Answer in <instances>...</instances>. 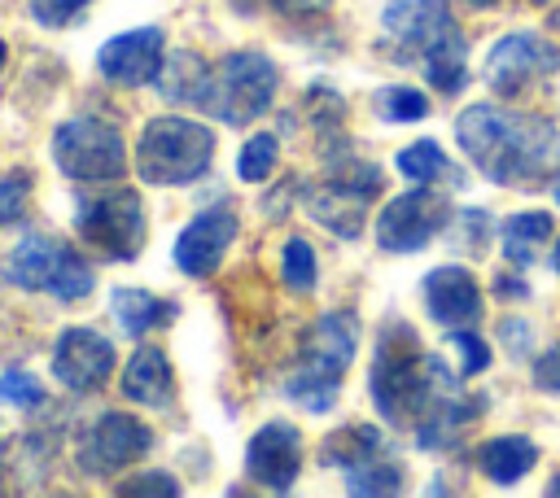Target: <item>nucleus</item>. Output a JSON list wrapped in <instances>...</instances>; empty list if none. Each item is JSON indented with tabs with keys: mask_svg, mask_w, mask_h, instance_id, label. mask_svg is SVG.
<instances>
[{
	"mask_svg": "<svg viewBox=\"0 0 560 498\" xmlns=\"http://www.w3.org/2000/svg\"><path fill=\"white\" fill-rule=\"evenodd\" d=\"M455 140L490 183L534 188L560 175V131L542 114L481 100L455 118Z\"/></svg>",
	"mask_w": 560,
	"mask_h": 498,
	"instance_id": "1",
	"label": "nucleus"
},
{
	"mask_svg": "<svg viewBox=\"0 0 560 498\" xmlns=\"http://www.w3.org/2000/svg\"><path fill=\"white\" fill-rule=\"evenodd\" d=\"M368 393L389 424H416L433 402L459 393V376L438 354L420 349L411 323H385L372 349Z\"/></svg>",
	"mask_w": 560,
	"mask_h": 498,
	"instance_id": "2",
	"label": "nucleus"
},
{
	"mask_svg": "<svg viewBox=\"0 0 560 498\" xmlns=\"http://www.w3.org/2000/svg\"><path fill=\"white\" fill-rule=\"evenodd\" d=\"M354 349H359V319L350 310L319 315L311 323V332L302 336L293 376L284 380L289 402L306 406L311 415H324L337 402V384H341L346 367L354 363Z\"/></svg>",
	"mask_w": 560,
	"mask_h": 498,
	"instance_id": "3",
	"label": "nucleus"
},
{
	"mask_svg": "<svg viewBox=\"0 0 560 498\" xmlns=\"http://www.w3.org/2000/svg\"><path fill=\"white\" fill-rule=\"evenodd\" d=\"M376 192H381V170L350 149H332L324 175L302 183V205L315 223L354 240L368 223V205L376 201Z\"/></svg>",
	"mask_w": 560,
	"mask_h": 498,
	"instance_id": "4",
	"label": "nucleus"
},
{
	"mask_svg": "<svg viewBox=\"0 0 560 498\" xmlns=\"http://www.w3.org/2000/svg\"><path fill=\"white\" fill-rule=\"evenodd\" d=\"M210 157H214V131L192 122V118L162 114V118H149L140 127L136 175L144 183H158V188L192 183L210 170Z\"/></svg>",
	"mask_w": 560,
	"mask_h": 498,
	"instance_id": "5",
	"label": "nucleus"
},
{
	"mask_svg": "<svg viewBox=\"0 0 560 498\" xmlns=\"http://www.w3.org/2000/svg\"><path fill=\"white\" fill-rule=\"evenodd\" d=\"M4 280L18 284L22 293H48L52 301H79L92 293V266L83 262V253L48 232H26L9 262H4Z\"/></svg>",
	"mask_w": 560,
	"mask_h": 498,
	"instance_id": "6",
	"label": "nucleus"
},
{
	"mask_svg": "<svg viewBox=\"0 0 560 498\" xmlns=\"http://www.w3.org/2000/svg\"><path fill=\"white\" fill-rule=\"evenodd\" d=\"M276 61L262 52H228L210 70V92H206V114L228 122V127H249L258 122L271 100H276Z\"/></svg>",
	"mask_w": 560,
	"mask_h": 498,
	"instance_id": "7",
	"label": "nucleus"
},
{
	"mask_svg": "<svg viewBox=\"0 0 560 498\" xmlns=\"http://www.w3.org/2000/svg\"><path fill=\"white\" fill-rule=\"evenodd\" d=\"M52 162L74 183H114L127 170L122 131L105 118H70L52 131Z\"/></svg>",
	"mask_w": 560,
	"mask_h": 498,
	"instance_id": "8",
	"label": "nucleus"
},
{
	"mask_svg": "<svg viewBox=\"0 0 560 498\" xmlns=\"http://www.w3.org/2000/svg\"><path fill=\"white\" fill-rule=\"evenodd\" d=\"M74 232L79 240L109 262H131L144 245V205L131 188L79 197L74 205Z\"/></svg>",
	"mask_w": 560,
	"mask_h": 498,
	"instance_id": "9",
	"label": "nucleus"
},
{
	"mask_svg": "<svg viewBox=\"0 0 560 498\" xmlns=\"http://www.w3.org/2000/svg\"><path fill=\"white\" fill-rule=\"evenodd\" d=\"M455 26L446 0H389L381 13V48L398 66H420L429 48H438Z\"/></svg>",
	"mask_w": 560,
	"mask_h": 498,
	"instance_id": "10",
	"label": "nucleus"
},
{
	"mask_svg": "<svg viewBox=\"0 0 560 498\" xmlns=\"http://www.w3.org/2000/svg\"><path fill=\"white\" fill-rule=\"evenodd\" d=\"M560 70V44H551L538 31L503 35L486 57V83L499 96H525L538 79H551Z\"/></svg>",
	"mask_w": 560,
	"mask_h": 498,
	"instance_id": "11",
	"label": "nucleus"
},
{
	"mask_svg": "<svg viewBox=\"0 0 560 498\" xmlns=\"http://www.w3.org/2000/svg\"><path fill=\"white\" fill-rule=\"evenodd\" d=\"M446 223H451V201L442 192H433V188L420 183V188L394 197L381 210V218H376V245L385 253H416L438 232H446Z\"/></svg>",
	"mask_w": 560,
	"mask_h": 498,
	"instance_id": "12",
	"label": "nucleus"
},
{
	"mask_svg": "<svg viewBox=\"0 0 560 498\" xmlns=\"http://www.w3.org/2000/svg\"><path fill=\"white\" fill-rule=\"evenodd\" d=\"M149 446H153L149 424H140L127 411H105L79 437V467L92 472V476H114L127 463H136L140 454H149Z\"/></svg>",
	"mask_w": 560,
	"mask_h": 498,
	"instance_id": "13",
	"label": "nucleus"
},
{
	"mask_svg": "<svg viewBox=\"0 0 560 498\" xmlns=\"http://www.w3.org/2000/svg\"><path fill=\"white\" fill-rule=\"evenodd\" d=\"M52 376L70 393H96L114 376V345L96 328H66L52 345Z\"/></svg>",
	"mask_w": 560,
	"mask_h": 498,
	"instance_id": "14",
	"label": "nucleus"
},
{
	"mask_svg": "<svg viewBox=\"0 0 560 498\" xmlns=\"http://www.w3.org/2000/svg\"><path fill=\"white\" fill-rule=\"evenodd\" d=\"M245 472L271 494L293 489L302 472V432L289 419H267L245 446Z\"/></svg>",
	"mask_w": 560,
	"mask_h": 498,
	"instance_id": "15",
	"label": "nucleus"
},
{
	"mask_svg": "<svg viewBox=\"0 0 560 498\" xmlns=\"http://www.w3.org/2000/svg\"><path fill=\"white\" fill-rule=\"evenodd\" d=\"M162 48H166L162 26H136V31H122V35H114V39L101 44L96 70L114 87H144V83L158 79L162 61H166Z\"/></svg>",
	"mask_w": 560,
	"mask_h": 498,
	"instance_id": "16",
	"label": "nucleus"
},
{
	"mask_svg": "<svg viewBox=\"0 0 560 498\" xmlns=\"http://www.w3.org/2000/svg\"><path fill=\"white\" fill-rule=\"evenodd\" d=\"M232 240H236V214L228 205H210V210L192 214L188 227L179 232V240H175V266L184 275H192V280L214 275Z\"/></svg>",
	"mask_w": 560,
	"mask_h": 498,
	"instance_id": "17",
	"label": "nucleus"
},
{
	"mask_svg": "<svg viewBox=\"0 0 560 498\" xmlns=\"http://www.w3.org/2000/svg\"><path fill=\"white\" fill-rule=\"evenodd\" d=\"M424 310L442 323V328H472L481 319V284L472 280L468 266H433L424 275Z\"/></svg>",
	"mask_w": 560,
	"mask_h": 498,
	"instance_id": "18",
	"label": "nucleus"
},
{
	"mask_svg": "<svg viewBox=\"0 0 560 498\" xmlns=\"http://www.w3.org/2000/svg\"><path fill=\"white\" fill-rule=\"evenodd\" d=\"M122 398H131L140 406H171L175 371H171V358L158 345H140L122 363Z\"/></svg>",
	"mask_w": 560,
	"mask_h": 498,
	"instance_id": "19",
	"label": "nucleus"
},
{
	"mask_svg": "<svg viewBox=\"0 0 560 498\" xmlns=\"http://www.w3.org/2000/svg\"><path fill=\"white\" fill-rule=\"evenodd\" d=\"M385 454H394V450H389V441L381 437V428H372V424H346L341 432L324 437V446H319V459H324L328 467H337V472L376 463V459H385Z\"/></svg>",
	"mask_w": 560,
	"mask_h": 498,
	"instance_id": "20",
	"label": "nucleus"
},
{
	"mask_svg": "<svg viewBox=\"0 0 560 498\" xmlns=\"http://www.w3.org/2000/svg\"><path fill=\"white\" fill-rule=\"evenodd\" d=\"M158 92L171 100V105H206V92H210V66L197 57V52H171L158 70Z\"/></svg>",
	"mask_w": 560,
	"mask_h": 498,
	"instance_id": "21",
	"label": "nucleus"
},
{
	"mask_svg": "<svg viewBox=\"0 0 560 498\" xmlns=\"http://www.w3.org/2000/svg\"><path fill=\"white\" fill-rule=\"evenodd\" d=\"M109 310H114L122 336H149L153 328H162V323L175 319V301L153 297L144 288H114L109 293Z\"/></svg>",
	"mask_w": 560,
	"mask_h": 498,
	"instance_id": "22",
	"label": "nucleus"
},
{
	"mask_svg": "<svg viewBox=\"0 0 560 498\" xmlns=\"http://www.w3.org/2000/svg\"><path fill=\"white\" fill-rule=\"evenodd\" d=\"M551 240V214L547 210H521L503 223V258L512 271H525L538 262L542 245Z\"/></svg>",
	"mask_w": 560,
	"mask_h": 498,
	"instance_id": "23",
	"label": "nucleus"
},
{
	"mask_svg": "<svg viewBox=\"0 0 560 498\" xmlns=\"http://www.w3.org/2000/svg\"><path fill=\"white\" fill-rule=\"evenodd\" d=\"M538 463V446L529 437H490L477 450V467L494 481V485H516L521 476H529V467Z\"/></svg>",
	"mask_w": 560,
	"mask_h": 498,
	"instance_id": "24",
	"label": "nucleus"
},
{
	"mask_svg": "<svg viewBox=\"0 0 560 498\" xmlns=\"http://www.w3.org/2000/svg\"><path fill=\"white\" fill-rule=\"evenodd\" d=\"M420 70H424V79L442 96H455L468 83V39H464V31H451L438 48H429L424 61H420Z\"/></svg>",
	"mask_w": 560,
	"mask_h": 498,
	"instance_id": "25",
	"label": "nucleus"
},
{
	"mask_svg": "<svg viewBox=\"0 0 560 498\" xmlns=\"http://www.w3.org/2000/svg\"><path fill=\"white\" fill-rule=\"evenodd\" d=\"M394 166H398V175L402 179H411V183H433L438 175H446V153H442V144L438 140H416V144H407V149H398V157H394Z\"/></svg>",
	"mask_w": 560,
	"mask_h": 498,
	"instance_id": "26",
	"label": "nucleus"
},
{
	"mask_svg": "<svg viewBox=\"0 0 560 498\" xmlns=\"http://www.w3.org/2000/svg\"><path fill=\"white\" fill-rule=\"evenodd\" d=\"M276 162H280V140H276L271 131H258V135H249V140L241 144V153H236V175H241L245 183H262V179H271Z\"/></svg>",
	"mask_w": 560,
	"mask_h": 498,
	"instance_id": "27",
	"label": "nucleus"
},
{
	"mask_svg": "<svg viewBox=\"0 0 560 498\" xmlns=\"http://www.w3.org/2000/svg\"><path fill=\"white\" fill-rule=\"evenodd\" d=\"M280 280H284L289 293H311V288H315L319 271H315V249H311V240H302V236H289V240H284V249H280Z\"/></svg>",
	"mask_w": 560,
	"mask_h": 498,
	"instance_id": "28",
	"label": "nucleus"
},
{
	"mask_svg": "<svg viewBox=\"0 0 560 498\" xmlns=\"http://www.w3.org/2000/svg\"><path fill=\"white\" fill-rule=\"evenodd\" d=\"M341 476H346L350 494H398L402 489V463L394 454H385L376 463H363V467H350Z\"/></svg>",
	"mask_w": 560,
	"mask_h": 498,
	"instance_id": "29",
	"label": "nucleus"
},
{
	"mask_svg": "<svg viewBox=\"0 0 560 498\" xmlns=\"http://www.w3.org/2000/svg\"><path fill=\"white\" fill-rule=\"evenodd\" d=\"M376 114L385 118V122H420L424 114H429V96L424 92H416V87H381L376 92Z\"/></svg>",
	"mask_w": 560,
	"mask_h": 498,
	"instance_id": "30",
	"label": "nucleus"
},
{
	"mask_svg": "<svg viewBox=\"0 0 560 498\" xmlns=\"http://www.w3.org/2000/svg\"><path fill=\"white\" fill-rule=\"evenodd\" d=\"M44 384H39V376H31V371H22V367H9L4 376H0V406H9V411H39L44 406Z\"/></svg>",
	"mask_w": 560,
	"mask_h": 498,
	"instance_id": "31",
	"label": "nucleus"
},
{
	"mask_svg": "<svg viewBox=\"0 0 560 498\" xmlns=\"http://www.w3.org/2000/svg\"><path fill=\"white\" fill-rule=\"evenodd\" d=\"M451 341H455V349H459V376H481V371L490 367V349H486V341H481L477 332L455 328Z\"/></svg>",
	"mask_w": 560,
	"mask_h": 498,
	"instance_id": "32",
	"label": "nucleus"
},
{
	"mask_svg": "<svg viewBox=\"0 0 560 498\" xmlns=\"http://www.w3.org/2000/svg\"><path fill=\"white\" fill-rule=\"evenodd\" d=\"M31 4V17L39 26H70L92 0H26Z\"/></svg>",
	"mask_w": 560,
	"mask_h": 498,
	"instance_id": "33",
	"label": "nucleus"
},
{
	"mask_svg": "<svg viewBox=\"0 0 560 498\" xmlns=\"http://www.w3.org/2000/svg\"><path fill=\"white\" fill-rule=\"evenodd\" d=\"M118 494H131V498H153V494H162V498H175V494H179V481H175L171 472H140V476L122 481Z\"/></svg>",
	"mask_w": 560,
	"mask_h": 498,
	"instance_id": "34",
	"label": "nucleus"
},
{
	"mask_svg": "<svg viewBox=\"0 0 560 498\" xmlns=\"http://www.w3.org/2000/svg\"><path fill=\"white\" fill-rule=\"evenodd\" d=\"M26 210V179L22 175H0V232L18 223Z\"/></svg>",
	"mask_w": 560,
	"mask_h": 498,
	"instance_id": "35",
	"label": "nucleus"
},
{
	"mask_svg": "<svg viewBox=\"0 0 560 498\" xmlns=\"http://www.w3.org/2000/svg\"><path fill=\"white\" fill-rule=\"evenodd\" d=\"M459 227H464L468 236H455V245H464V249L481 253V249H486V227H490V214H486V210H459Z\"/></svg>",
	"mask_w": 560,
	"mask_h": 498,
	"instance_id": "36",
	"label": "nucleus"
},
{
	"mask_svg": "<svg viewBox=\"0 0 560 498\" xmlns=\"http://www.w3.org/2000/svg\"><path fill=\"white\" fill-rule=\"evenodd\" d=\"M499 336H503V349H508L512 358H521V354H529V345H534V323H525V319H503V323H499Z\"/></svg>",
	"mask_w": 560,
	"mask_h": 498,
	"instance_id": "37",
	"label": "nucleus"
},
{
	"mask_svg": "<svg viewBox=\"0 0 560 498\" xmlns=\"http://www.w3.org/2000/svg\"><path fill=\"white\" fill-rule=\"evenodd\" d=\"M534 384H538L542 393H560V345H551V349L538 354V363H534Z\"/></svg>",
	"mask_w": 560,
	"mask_h": 498,
	"instance_id": "38",
	"label": "nucleus"
},
{
	"mask_svg": "<svg viewBox=\"0 0 560 498\" xmlns=\"http://www.w3.org/2000/svg\"><path fill=\"white\" fill-rule=\"evenodd\" d=\"M267 4L284 17H306V13H324L332 0H267Z\"/></svg>",
	"mask_w": 560,
	"mask_h": 498,
	"instance_id": "39",
	"label": "nucleus"
},
{
	"mask_svg": "<svg viewBox=\"0 0 560 498\" xmlns=\"http://www.w3.org/2000/svg\"><path fill=\"white\" fill-rule=\"evenodd\" d=\"M494 297H499V301H525V297H529V284H525L521 275H499V280H494Z\"/></svg>",
	"mask_w": 560,
	"mask_h": 498,
	"instance_id": "40",
	"label": "nucleus"
},
{
	"mask_svg": "<svg viewBox=\"0 0 560 498\" xmlns=\"http://www.w3.org/2000/svg\"><path fill=\"white\" fill-rule=\"evenodd\" d=\"M551 266H556V275H560V240H556V249H551Z\"/></svg>",
	"mask_w": 560,
	"mask_h": 498,
	"instance_id": "41",
	"label": "nucleus"
},
{
	"mask_svg": "<svg viewBox=\"0 0 560 498\" xmlns=\"http://www.w3.org/2000/svg\"><path fill=\"white\" fill-rule=\"evenodd\" d=\"M464 4H472V9H490V4H499V0H464Z\"/></svg>",
	"mask_w": 560,
	"mask_h": 498,
	"instance_id": "42",
	"label": "nucleus"
},
{
	"mask_svg": "<svg viewBox=\"0 0 560 498\" xmlns=\"http://www.w3.org/2000/svg\"><path fill=\"white\" fill-rule=\"evenodd\" d=\"M547 494H556V498H560V476H551V485H547Z\"/></svg>",
	"mask_w": 560,
	"mask_h": 498,
	"instance_id": "43",
	"label": "nucleus"
},
{
	"mask_svg": "<svg viewBox=\"0 0 560 498\" xmlns=\"http://www.w3.org/2000/svg\"><path fill=\"white\" fill-rule=\"evenodd\" d=\"M4 57H9V48H4V39H0V70H4Z\"/></svg>",
	"mask_w": 560,
	"mask_h": 498,
	"instance_id": "44",
	"label": "nucleus"
},
{
	"mask_svg": "<svg viewBox=\"0 0 560 498\" xmlns=\"http://www.w3.org/2000/svg\"><path fill=\"white\" fill-rule=\"evenodd\" d=\"M556 205H560V183H556Z\"/></svg>",
	"mask_w": 560,
	"mask_h": 498,
	"instance_id": "45",
	"label": "nucleus"
},
{
	"mask_svg": "<svg viewBox=\"0 0 560 498\" xmlns=\"http://www.w3.org/2000/svg\"><path fill=\"white\" fill-rule=\"evenodd\" d=\"M534 4H551V0H534Z\"/></svg>",
	"mask_w": 560,
	"mask_h": 498,
	"instance_id": "46",
	"label": "nucleus"
}]
</instances>
